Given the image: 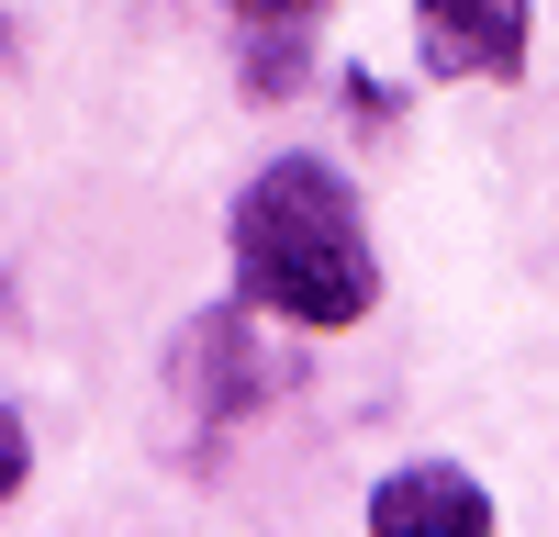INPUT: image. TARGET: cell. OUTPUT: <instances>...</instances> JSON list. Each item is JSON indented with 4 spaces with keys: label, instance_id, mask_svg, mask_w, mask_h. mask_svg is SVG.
Listing matches in <instances>:
<instances>
[{
    "label": "cell",
    "instance_id": "obj_1",
    "mask_svg": "<svg viewBox=\"0 0 559 537\" xmlns=\"http://www.w3.org/2000/svg\"><path fill=\"white\" fill-rule=\"evenodd\" d=\"M236 302L313 336H336L381 302V247H369V213L336 157L292 146L236 191Z\"/></svg>",
    "mask_w": 559,
    "mask_h": 537
},
{
    "label": "cell",
    "instance_id": "obj_2",
    "mask_svg": "<svg viewBox=\"0 0 559 537\" xmlns=\"http://www.w3.org/2000/svg\"><path fill=\"white\" fill-rule=\"evenodd\" d=\"M292 381L302 370L247 325V302H213L202 325H179V347H168V392H179V415H202V426H236L258 403H280Z\"/></svg>",
    "mask_w": 559,
    "mask_h": 537
},
{
    "label": "cell",
    "instance_id": "obj_3",
    "mask_svg": "<svg viewBox=\"0 0 559 537\" xmlns=\"http://www.w3.org/2000/svg\"><path fill=\"white\" fill-rule=\"evenodd\" d=\"M526 0H414V45L437 79H515L526 68Z\"/></svg>",
    "mask_w": 559,
    "mask_h": 537
},
{
    "label": "cell",
    "instance_id": "obj_4",
    "mask_svg": "<svg viewBox=\"0 0 559 537\" xmlns=\"http://www.w3.org/2000/svg\"><path fill=\"white\" fill-rule=\"evenodd\" d=\"M369 526H381V537H414V526L481 537V526H492V492H481L471 470H448V460H414V470H392L381 492H369Z\"/></svg>",
    "mask_w": 559,
    "mask_h": 537
},
{
    "label": "cell",
    "instance_id": "obj_5",
    "mask_svg": "<svg viewBox=\"0 0 559 537\" xmlns=\"http://www.w3.org/2000/svg\"><path fill=\"white\" fill-rule=\"evenodd\" d=\"M302 68H313L302 23H247V90H258V102H280V90H302Z\"/></svg>",
    "mask_w": 559,
    "mask_h": 537
},
{
    "label": "cell",
    "instance_id": "obj_6",
    "mask_svg": "<svg viewBox=\"0 0 559 537\" xmlns=\"http://www.w3.org/2000/svg\"><path fill=\"white\" fill-rule=\"evenodd\" d=\"M23 481H34V437H23V415H12V403H0V504H12Z\"/></svg>",
    "mask_w": 559,
    "mask_h": 537
},
{
    "label": "cell",
    "instance_id": "obj_7",
    "mask_svg": "<svg viewBox=\"0 0 559 537\" xmlns=\"http://www.w3.org/2000/svg\"><path fill=\"white\" fill-rule=\"evenodd\" d=\"M347 102H358V123H392V112H403V90H392V79H369V68H358V79H347Z\"/></svg>",
    "mask_w": 559,
    "mask_h": 537
},
{
    "label": "cell",
    "instance_id": "obj_8",
    "mask_svg": "<svg viewBox=\"0 0 559 537\" xmlns=\"http://www.w3.org/2000/svg\"><path fill=\"white\" fill-rule=\"evenodd\" d=\"M224 12H236V23H313L324 0H224Z\"/></svg>",
    "mask_w": 559,
    "mask_h": 537
},
{
    "label": "cell",
    "instance_id": "obj_9",
    "mask_svg": "<svg viewBox=\"0 0 559 537\" xmlns=\"http://www.w3.org/2000/svg\"><path fill=\"white\" fill-rule=\"evenodd\" d=\"M0 57H12V23H0Z\"/></svg>",
    "mask_w": 559,
    "mask_h": 537
}]
</instances>
